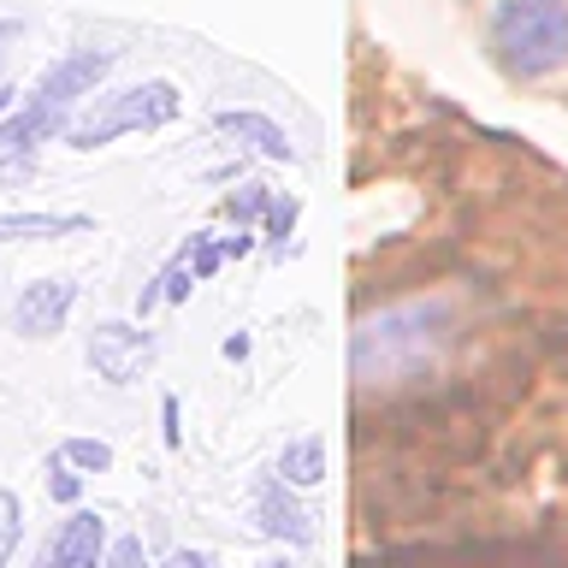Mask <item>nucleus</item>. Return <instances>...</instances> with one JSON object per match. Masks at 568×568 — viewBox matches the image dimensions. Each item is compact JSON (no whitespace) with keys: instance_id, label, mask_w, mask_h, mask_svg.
Wrapping results in <instances>:
<instances>
[{"instance_id":"423d86ee","label":"nucleus","mask_w":568,"mask_h":568,"mask_svg":"<svg viewBox=\"0 0 568 568\" xmlns=\"http://www.w3.org/2000/svg\"><path fill=\"white\" fill-rule=\"evenodd\" d=\"M71 302H78V284H71V278H42V284H30L24 302H18V332H24V337H53V332L65 326Z\"/></svg>"},{"instance_id":"4468645a","label":"nucleus","mask_w":568,"mask_h":568,"mask_svg":"<svg viewBox=\"0 0 568 568\" xmlns=\"http://www.w3.org/2000/svg\"><path fill=\"white\" fill-rule=\"evenodd\" d=\"M101 568H149V557H142V539H119V545L101 557Z\"/></svg>"},{"instance_id":"20e7f679","label":"nucleus","mask_w":568,"mask_h":568,"mask_svg":"<svg viewBox=\"0 0 568 568\" xmlns=\"http://www.w3.org/2000/svg\"><path fill=\"white\" fill-rule=\"evenodd\" d=\"M101 550H106V527H101V515L71 509L65 521L53 527V539L42 545L36 568H101Z\"/></svg>"},{"instance_id":"9d476101","label":"nucleus","mask_w":568,"mask_h":568,"mask_svg":"<svg viewBox=\"0 0 568 568\" xmlns=\"http://www.w3.org/2000/svg\"><path fill=\"white\" fill-rule=\"evenodd\" d=\"M220 131L255 142L266 160H291V142H284V131H278L273 119H261V113H220Z\"/></svg>"},{"instance_id":"f3484780","label":"nucleus","mask_w":568,"mask_h":568,"mask_svg":"<svg viewBox=\"0 0 568 568\" xmlns=\"http://www.w3.org/2000/svg\"><path fill=\"white\" fill-rule=\"evenodd\" d=\"M7 101H12V95H7V89H0V113H7Z\"/></svg>"},{"instance_id":"f257e3e1","label":"nucleus","mask_w":568,"mask_h":568,"mask_svg":"<svg viewBox=\"0 0 568 568\" xmlns=\"http://www.w3.org/2000/svg\"><path fill=\"white\" fill-rule=\"evenodd\" d=\"M491 42L515 78L568 65V0H504L491 12Z\"/></svg>"},{"instance_id":"7ed1b4c3","label":"nucleus","mask_w":568,"mask_h":568,"mask_svg":"<svg viewBox=\"0 0 568 568\" xmlns=\"http://www.w3.org/2000/svg\"><path fill=\"white\" fill-rule=\"evenodd\" d=\"M149 362H154V337L136 326H119L113 320V326H95V337H89V367L113 385H131Z\"/></svg>"},{"instance_id":"9b49d317","label":"nucleus","mask_w":568,"mask_h":568,"mask_svg":"<svg viewBox=\"0 0 568 568\" xmlns=\"http://www.w3.org/2000/svg\"><path fill=\"white\" fill-rule=\"evenodd\" d=\"M278 474L291 479V486H314V479L326 474V450H320V438H296V444H284Z\"/></svg>"},{"instance_id":"0eeeda50","label":"nucleus","mask_w":568,"mask_h":568,"mask_svg":"<svg viewBox=\"0 0 568 568\" xmlns=\"http://www.w3.org/2000/svg\"><path fill=\"white\" fill-rule=\"evenodd\" d=\"M106 65H113V53H71V60H60L53 71H42V83H36V101L48 106H71L83 95V89H95L106 78Z\"/></svg>"},{"instance_id":"1a4fd4ad","label":"nucleus","mask_w":568,"mask_h":568,"mask_svg":"<svg viewBox=\"0 0 568 568\" xmlns=\"http://www.w3.org/2000/svg\"><path fill=\"white\" fill-rule=\"evenodd\" d=\"M261 515H266V532H278V539H296V545H308V539H314L308 515H302L291 497H284V479H273V486L261 491Z\"/></svg>"},{"instance_id":"f8f14e48","label":"nucleus","mask_w":568,"mask_h":568,"mask_svg":"<svg viewBox=\"0 0 568 568\" xmlns=\"http://www.w3.org/2000/svg\"><path fill=\"white\" fill-rule=\"evenodd\" d=\"M60 462H78V468H113V450H106L101 438H65Z\"/></svg>"},{"instance_id":"a211bd4d","label":"nucleus","mask_w":568,"mask_h":568,"mask_svg":"<svg viewBox=\"0 0 568 568\" xmlns=\"http://www.w3.org/2000/svg\"><path fill=\"white\" fill-rule=\"evenodd\" d=\"M261 568H291V562H261Z\"/></svg>"},{"instance_id":"f03ea898","label":"nucleus","mask_w":568,"mask_h":568,"mask_svg":"<svg viewBox=\"0 0 568 568\" xmlns=\"http://www.w3.org/2000/svg\"><path fill=\"white\" fill-rule=\"evenodd\" d=\"M166 119H178V89L172 83L124 89V95H106V106H95L89 119L71 124V149H95V142H113L124 131H160Z\"/></svg>"},{"instance_id":"39448f33","label":"nucleus","mask_w":568,"mask_h":568,"mask_svg":"<svg viewBox=\"0 0 568 568\" xmlns=\"http://www.w3.org/2000/svg\"><path fill=\"white\" fill-rule=\"evenodd\" d=\"M53 131H65V106H48V101H30L24 113L0 119V172L18 178L30 166V149Z\"/></svg>"},{"instance_id":"6e6552de","label":"nucleus","mask_w":568,"mask_h":568,"mask_svg":"<svg viewBox=\"0 0 568 568\" xmlns=\"http://www.w3.org/2000/svg\"><path fill=\"white\" fill-rule=\"evenodd\" d=\"M83 213H7L0 220V237L7 243H30V237H65V231H83Z\"/></svg>"},{"instance_id":"ddd939ff","label":"nucleus","mask_w":568,"mask_h":568,"mask_svg":"<svg viewBox=\"0 0 568 568\" xmlns=\"http://www.w3.org/2000/svg\"><path fill=\"white\" fill-rule=\"evenodd\" d=\"M12 545H18V497H12V491H0V568H7Z\"/></svg>"},{"instance_id":"2eb2a0df","label":"nucleus","mask_w":568,"mask_h":568,"mask_svg":"<svg viewBox=\"0 0 568 568\" xmlns=\"http://www.w3.org/2000/svg\"><path fill=\"white\" fill-rule=\"evenodd\" d=\"M53 497H60V504H78V474H60V468H53Z\"/></svg>"},{"instance_id":"dca6fc26","label":"nucleus","mask_w":568,"mask_h":568,"mask_svg":"<svg viewBox=\"0 0 568 568\" xmlns=\"http://www.w3.org/2000/svg\"><path fill=\"white\" fill-rule=\"evenodd\" d=\"M166 568H207V562H202V557H172Z\"/></svg>"}]
</instances>
